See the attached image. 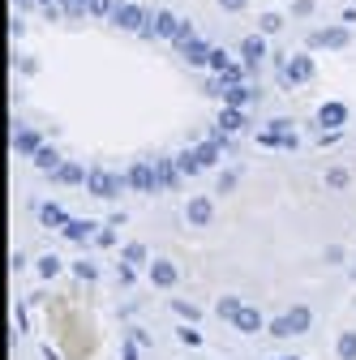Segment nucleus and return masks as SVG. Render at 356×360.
<instances>
[{
  "mask_svg": "<svg viewBox=\"0 0 356 360\" xmlns=\"http://www.w3.org/2000/svg\"><path fill=\"white\" fill-rule=\"evenodd\" d=\"M210 214H215V210H210V202H206V198H193V202L185 206V219L193 223V228H206Z\"/></svg>",
  "mask_w": 356,
  "mask_h": 360,
  "instance_id": "obj_11",
  "label": "nucleus"
},
{
  "mask_svg": "<svg viewBox=\"0 0 356 360\" xmlns=\"http://www.w3.org/2000/svg\"><path fill=\"white\" fill-rule=\"evenodd\" d=\"M241 52H245V65H249V69H253V65H258V60H262V52H266V43H262V39H258V34H253V39H245V48H241Z\"/></svg>",
  "mask_w": 356,
  "mask_h": 360,
  "instance_id": "obj_20",
  "label": "nucleus"
},
{
  "mask_svg": "<svg viewBox=\"0 0 356 360\" xmlns=\"http://www.w3.org/2000/svg\"><path fill=\"white\" fill-rule=\"evenodd\" d=\"M52 180H61V185H86V172H82L77 163H61V167L52 172Z\"/></svg>",
  "mask_w": 356,
  "mask_h": 360,
  "instance_id": "obj_15",
  "label": "nucleus"
},
{
  "mask_svg": "<svg viewBox=\"0 0 356 360\" xmlns=\"http://www.w3.org/2000/svg\"><path fill=\"white\" fill-rule=\"evenodd\" d=\"M339 360H356V335H339Z\"/></svg>",
  "mask_w": 356,
  "mask_h": 360,
  "instance_id": "obj_24",
  "label": "nucleus"
},
{
  "mask_svg": "<svg viewBox=\"0 0 356 360\" xmlns=\"http://www.w3.org/2000/svg\"><path fill=\"white\" fill-rule=\"evenodd\" d=\"M309 326H314V313L296 304V309H288V313H284V318H275V322H271V335H279V339H284V335H305Z\"/></svg>",
  "mask_w": 356,
  "mask_h": 360,
  "instance_id": "obj_1",
  "label": "nucleus"
},
{
  "mask_svg": "<svg viewBox=\"0 0 356 360\" xmlns=\"http://www.w3.org/2000/svg\"><path fill=\"white\" fill-rule=\"evenodd\" d=\"M39 275H43V279L61 275V257H52V253H48V257H39Z\"/></svg>",
  "mask_w": 356,
  "mask_h": 360,
  "instance_id": "obj_25",
  "label": "nucleus"
},
{
  "mask_svg": "<svg viewBox=\"0 0 356 360\" xmlns=\"http://www.w3.org/2000/svg\"><path fill=\"white\" fill-rule=\"evenodd\" d=\"M13 5H30V0H13Z\"/></svg>",
  "mask_w": 356,
  "mask_h": 360,
  "instance_id": "obj_36",
  "label": "nucleus"
},
{
  "mask_svg": "<svg viewBox=\"0 0 356 360\" xmlns=\"http://www.w3.org/2000/svg\"><path fill=\"white\" fill-rule=\"evenodd\" d=\"M112 22H116L120 30H142V26H146V13H142V5H116Z\"/></svg>",
  "mask_w": 356,
  "mask_h": 360,
  "instance_id": "obj_3",
  "label": "nucleus"
},
{
  "mask_svg": "<svg viewBox=\"0 0 356 360\" xmlns=\"http://www.w3.org/2000/svg\"><path fill=\"white\" fill-rule=\"evenodd\" d=\"M309 77H314V60H309V56H292L284 82H288V86H300V82H309Z\"/></svg>",
  "mask_w": 356,
  "mask_h": 360,
  "instance_id": "obj_5",
  "label": "nucleus"
},
{
  "mask_svg": "<svg viewBox=\"0 0 356 360\" xmlns=\"http://www.w3.org/2000/svg\"><path fill=\"white\" fill-rule=\"evenodd\" d=\"M125 262L129 266H146V249L142 245H125Z\"/></svg>",
  "mask_w": 356,
  "mask_h": 360,
  "instance_id": "obj_26",
  "label": "nucleus"
},
{
  "mask_svg": "<svg viewBox=\"0 0 356 360\" xmlns=\"http://www.w3.org/2000/svg\"><path fill=\"white\" fill-rule=\"evenodd\" d=\"M232 322H236V330H241V335H258V330H262V313H258V309H249V304H241V313H236Z\"/></svg>",
  "mask_w": 356,
  "mask_h": 360,
  "instance_id": "obj_9",
  "label": "nucleus"
},
{
  "mask_svg": "<svg viewBox=\"0 0 356 360\" xmlns=\"http://www.w3.org/2000/svg\"><path fill=\"white\" fill-rule=\"evenodd\" d=\"M314 13V0H292V18H309Z\"/></svg>",
  "mask_w": 356,
  "mask_h": 360,
  "instance_id": "obj_30",
  "label": "nucleus"
},
{
  "mask_svg": "<svg viewBox=\"0 0 356 360\" xmlns=\"http://www.w3.org/2000/svg\"><path fill=\"white\" fill-rule=\"evenodd\" d=\"M181 26H185V22L176 18V13H167V9H163V13H155V22H151V30H155V34H163V39H172V43H176V34H181Z\"/></svg>",
  "mask_w": 356,
  "mask_h": 360,
  "instance_id": "obj_7",
  "label": "nucleus"
},
{
  "mask_svg": "<svg viewBox=\"0 0 356 360\" xmlns=\"http://www.w3.org/2000/svg\"><path fill=\"white\" fill-rule=\"evenodd\" d=\"M86 189H91L95 198H116L120 193V180L108 176V172H91V176H86Z\"/></svg>",
  "mask_w": 356,
  "mask_h": 360,
  "instance_id": "obj_4",
  "label": "nucleus"
},
{
  "mask_svg": "<svg viewBox=\"0 0 356 360\" xmlns=\"http://www.w3.org/2000/svg\"><path fill=\"white\" fill-rule=\"evenodd\" d=\"M13 150L34 155V150H39V133H34V129H18V133H13Z\"/></svg>",
  "mask_w": 356,
  "mask_h": 360,
  "instance_id": "obj_16",
  "label": "nucleus"
},
{
  "mask_svg": "<svg viewBox=\"0 0 356 360\" xmlns=\"http://www.w3.org/2000/svg\"><path fill=\"white\" fill-rule=\"evenodd\" d=\"M176 163H181V176H198V172H202V159H198V150H185L181 159H176Z\"/></svg>",
  "mask_w": 356,
  "mask_h": 360,
  "instance_id": "obj_21",
  "label": "nucleus"
},
{
  "mask_svg": "<svg viewBox=\"0 0 356 360\" xmlns=\"http://www.w3.org/2000/svg\"><path fill=\"white\" fill-rule=\"evenodd\" d=\"M120 360H138V347H125V356Z\"/></svg>",
  "mask_w": 356,
  "mask_h": 360,
  "instance_id": "obj_35",
  "label": "nucleus"
},
{
  "mask_svg": "<svg viewBox=\"0 0 356 360\" xmlns=\"http://www.w3.org/2000/svg\"><path fill=\"white\" fill-rule=\"evenodd\" d=\"M210 69H215V73H228V69H232L228 52H210Z\"/></svg>",
  "mask_w": 356,
  "mask_h": 360,
  "instance_id": "obj_27",
  "label": "nucleus"
},
{
  "mask_svg": "<svg viewBox=\"0 0 356 360\" xmlns=\"http://www.w3.org/2000/svg\"><path fill=\"white\" fill-rule=\"evenodd\" d=\"M193 150H198V159H202V167H210V163L219 159V150H224V142H219V138H215V142H198Z\"/></svg>",
  "mask_w": 356,
  "mask_h": 360,
  "instance_id": "obj_18",
  "label": "nucleus"
},
{
  "mask_svg": "<svg viewBox=\"0 0 356 360\" xmlns=\"http://www.w3.org/2000/svg\"><path fill=\"white\" fill-rule=\"evenodd\" d=\"M39 223H43V228H65L69 214H65L61 206H52V202H43V206H39Z\"/></svg>",
  "mask_w": 356,
  "mask_h": 360,
  "instance_id": "obj_14",
  "label": "nucleus"
},
{
  "mask_svg": "<svg viewBox=\"0 0 356 360\" xmlns=\"http://www.w3.org/2000/svg\"><path fill=\"white\" fill-rule=\"evenodd\" d=\"M279 360H296V356H279Z\"/></svg>",
  "mask_w": 356,
  "mask_h": 360,
  "instance_id": "obj_37",
  "label": "nucleus"
},
{
  "mask_svg": "<svg viewBox=\"0 0 356 360\" xmlns=\"http://www.w3.org/2000/svg\"><path fill=\"white\" fill-rule=\"evenodd\" d=\"M219 5H224L228 13H241V9H245V0H219Z\"/></svg>",
  "mask_w": 356,
  "mask_h": 360,
  "instance_id": "obj_34",
  "label": "nucleus"
},
{
  "mask_svg": "<svg viewBox=\"0 0 356 360\" xmlns=\"http://www.w3.org/2000/svg\"><path fill=\"white\" fill-rule=\"evenodd\" d=\"M151 283H155V288H172V283H176V266L163 262V257L151 262Z\"/></svg>",
  "mask_w": 356,
  "mask_h": 360,
  "instance_id": "obj_12",
  "label": "nucleus"
},
{
  "mask_svg": "<svg viewBox=\"0 0 356 360\" xmlns=\"http://www.w3.org/2000/svg\"><path fill=\"white\" fill-rule=\"evenodd\" d=\"M241 129H245V112H241L236 103L219 112V133H241Z\"/></svg>",
  "mask_w": 356,
  "mask_h": 360,
  "instance_id": "obj_13",
  "label": "nucleus"
},
{
  "mask_svg": "<svg viewBox=\"0 0 356 360\" xmlns=\"http://www.w3.org/2000/svg\"><path fill=\"white\" fill-rule=\"evenodd\" d=\"M61 232H65V240H86V236H95V223H73L69 219Z\"/></svg>",
  "mask_w": 356,
  "mask_h": 360,
  "instance_id": "obj_17",
  "label": "nucleus"
},
{
  "mask_svg": "<svg viewBox=\"0 0 356 360\" xmlns=\"http://www.w3.org/2000/svg\"><path fill=\"white\" fill-rule=\"evenodd\" d=\"M309 48H348V30L326 26V30H318V34H309Z\"/></svg>",
  "mask_w": 356,
  "mask_h": 360,
  "instance_id": "obj_6",
  "label": "nucleus"
},
{
  "mask_svg": "<svg viewBox=\"0 0 356 360\" xmlns=\"http://www.w3.org/2000/svg\"><path fill=\"white\" fill-rule=\"evenodd\" d=\"M86 13H91V18H108V13H116V5H112V0H86Z\"/></svg>",
  "mask_w": 356,
  "mask_h": 360,
  "instance_id": "obj_23",
  "label": "nucleus"
},
{
  "mask_svg": "<svg viewBox=\"0 0 356 360\" xmlns=\"http://www.w3.org/2000/svg\"><path fill=\"white\" fill-rule=\"evenodd\" d=\"M343 120H348V108H343V103H322V108H318V124H322V129H339Z\"/></svg>",
  "mask_w": 356,
  "mask_h": 360,
  "instance_id": "obj_10",
  "label": "nucleus"
},
{
  "mask_svg": "<svg viewBox=\"0 0 356 360\" xmlns=\"http://www.w3.org/2000/svg\"><path fill=\"white\" fill-rule=\"evenodd\" d=\"M125 185H129V189H138V193H155V189H159L155 167H151V163H133L129 176H125Z\"/></svg>",
  "mask_w": 356,
  "mask_h": 360,
  "instance_id": "obj_2",
  "label": "nucleus"
},
{
  "mask_svg": "<svg viewBox=\"0 0 356 360\" xmlns=\"http://www.w3.org/2000/svg\"><path fill=\"white\" fill-rule=\"evenodd\" d=\"M279 26H284V18H279V13H262V30H266V34H275Z\"/></svg>",
  "mask_w": 356,
  "mask_h": 360,
  "instance_id": "obj_29",
  "label": "nucleus"
},
{
  "mask_svg": "<svg viewBox=\"0 0 356 360\" xmlns=\"http://www.w3.org/2000/svg\"><path fill=\"white\" fill-rule=\"evenodd\" d=\"M73 270H77V279H95V266H91V262H77Z\"/></svg>",
  "mask_w": 356,
  "mask_h": 360,
  "instance_id": "obj_33",
  "label": "nucleus"
},
{
  "mask_svg": "<svg viewBox=\"0 0 356 360\" xmlns=\"http://www.w3.org/2000/svg\"><path fill=\"white\" fill-rule=\"evenodd\" d=\"M326 185H331V189H343V185H348V172L331 167V176H326Z\"/></svg>",
  "mask_w": 356,
  "mask_h": 360,
  "instance_id": "obj_31",
  "label": "nucleus"
},
{
  "mask_svg": "<svg viewBox=\"0 0 356 360\" xmlns=\"http://www.w3.org/2000/svg\"><path fill=\"white\" fill-rule=\"evenodd\" d=\"M172 309H176V318H181V322H198V318H202V309H193L189 300H176Z\"/></svg>",
  "mask_w": 356,
  "mask_h": 360,
  "instance_id": "obj_22",
  "label": "nucleus"
},
{
  "mask_svg": "<svg viewBox=\"0 0 356 360\" xmlns=\"http://www.w3.org/2000/svg\"><path fill=\"white\" fill-rule=\"evenodd\" d=\"M219 313H224V318L232 322V318H236V313H241V304H236L232 296H224V300H219Z\"/></svg>",
  "mask_w": 356,
  "mask_h": 360,
  "instance_id": "obj_28",
  "label": "nucleus"
},
{
  "mask_svg": "<svg viewBox=\"0 0 356 360\" xmlns=\"http://www.w3.org/2000/svg\"><path fill=\"white\" fill-rule=\"evenodd\" d=\"M181 343H189V347H198V343H202V335H198L193 326H181Z\"/></svg>",
  "mask_w": 356,
  "mask_h": 360,
  "instance_id": "obj_32",
  "label": "nucleus"
},
{
  "mask_svg": "<svg viewBox=\"0 0 356 360\" xmlns=\"http://www.w3.org/2000/svg\"><path fill=\"white\" fill-rule=\"evenodd\" d=\"M34 167H43V172H56V167H61L56 150H52V146H39V150H34Z\"/></svg>",
  "mask_w": 356,
  "mask_h": 360,
  "instance_id": "obj_19",
  "label": "nucleus"
},
{
  "mask_svg": "<svg viewBox=\"0 0 356 360\" xmlns=\"http://www.w3.org/2000/svg\"><path fill=\"white\" fill-rule=\"evenodd\" d=\"M155 180H159V189H172L176 180H181V163H176V159H159L155 163Z\"/></svg>",
  "mask_w": 356,
  "mask_h": 360,
  "instance_id": "obj_8",
  "label": "nucleus"
}]
</instances>
